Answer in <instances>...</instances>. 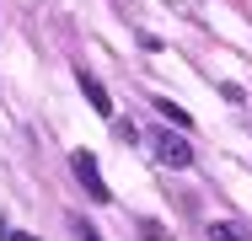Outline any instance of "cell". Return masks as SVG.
Listing matches in <instances>:
<instances>
[{
  "label": "cell",
  "mask_w": 252,
  "mask_h": 241,
  "mask_svg": "<svg viewBox=\"0 0 252 241\" xmlns=\"http://www.w3.org/2000/svg\"><path fill=\"white\" fill-rule=\"evenodd\" d=\"M156 113H161V118H172L177 129H188V123H193V118H188V113H183V107H177L172 96H156Z\"/></svg>",
  "instance_id": "5"
},
{
  "label": "cell",
  "mask_w": 252,
  "mask_h": 241,
  "mask_svg": "<svg viewBox=\"0 0 252 241\" xmlns=\"http://www.w3.org/2000/svg\"><path fill=\"white\" fill-rule=\"evenodd\" d=\"M140 236H145V241H161V236H166V231H161L156 220H140Z\"/></svg>",
  "instance_id": "7"
},
{
  "label": "cell",
  "mask_w": 252,
  "mask_h": 241,
  "mask_svg": "<svg viewBox=\"0 0 252 241\" xmlns=\"http://www.w3.org/2000/svg\"><path fill=\"white\" fill-rule=\"evenodd\" d=\"M209 241H252L242 220H209Z\"/></svg>",
  "instance_id": "4"
},
{
  "label": "cell",
  "mask_w": 252,
  "mask_h": 241,
  "mask_svg": "<svg viewBox=\"0 0 252 241\" xmlns=\"http://www.w3.org/2000/svg\"><path fill=\"white\" fill-rule=\"evenodd\" d=\"M70 236H75V241H102V236H97V225H92L86 214H70Z\"/></svg>",
  "instance_id": "6"
},
{
  "label": "cell",
  "mask_w": 252,
  "mask_h": 241,
  "mask_svg": "<svg viewBox=\"0 0 252 241\" xmlns=\"http://www.w3.org/2000/svg\"><path fill=\"white\" fill-rule=\"evenodd\" d=\"M11 241H38V236H27V231H11Z\"/></svg>",
  "instance_id": "8"
},
{
  "label": "cell",
  "mask_w": 252,
  "mask_h": 241,
  "mask_svg": "<svg viewBox=\"0 0 252 241\" xmlns=\"http://www.w3.org/2000/svg\"><path fill=\"white\" fill-rule=\"evenodd\" d=\"M156 155L166 166H193V145L183 140L177 129H156Z\"/></svg>",
  "instance_id": "2"
},
{
  "label": "cell",
  "mask_w": 252,
  "mask_h": 241,
  "mask_svg": "<svg viewBox=\"0 0 252 241\" xmlns=\"http://www.w3.org/2000/svg\"><path fill=\"white\" fill-rule=\"evenodd\" d=\"M75 86H81V96L92 102V113H97V118H113V96H107V86H102L97 75H86V70H75Z\"/></svg>",
  "instance_id": "3"
},
{
  "label": "cell",
  "mask_w": 252,
  "mask_h": 241,
  "mask_svg": "<svg viewBox=\"0 0 252 241\" xmlns=\"http://www.w3.org/2000/svg\"><path fill=\"white\" fill-rule=\"evenodd\" d=\"M70 172H75V182L92 193L97 204H107V198H113V193H107V182H102V166H97V155H92V150H75V155H70Z\"/></svg>",
  "instance_id": "1"
}]
</instances>
